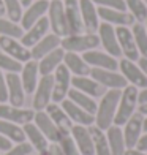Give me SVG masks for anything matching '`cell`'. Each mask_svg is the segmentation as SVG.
<instances>
[{
  "label": "cell",
  "mask_w": 147,
  "mask_h": 155,
  "mask_svg": "<svg viewBox=\"0 0 147 155\" xmlns=\"http://www.w3.org/2000/svg\"><path fill=\"white\" fill-rule=\"evenodd\" d=\"M96 35L100 38V45L104 48V52H108L109 55H113L116 59L120 57L122 51H120V46H119V41L116 37V27L114 25H111L108 22H100Z\"/></svg>",
  "instance_id": "cell-10"
},
{
  "label": "cell",
  "mask_w": 147,
  "mask_h": 155,
  "mask_svg": "<svg viewBox=\"0 0 147 155\" xmlns=\"http://www.w3.org/2000/svg\"><path fill=\"white\" fill-rule=\"evenodd\" d=\"M64 65L68 68V71L71 73V76H89L90 68L86 60L82 59V55L76 52H65L64 55Z\"/></svg>",
  "instance_id": "cell-30"
},
{
  "label": "cell",
  "mask_w": 147,
  "mask_h": 155,
  "mask_svg": "<svg viewBox=\"0 0 147 155\" xmlns=\"http://www.w3.org/2000/svg\"><path fill=\"white\" fill-rule=\"evenodd\" d=\"M73 141L76 143V147L81 155H95V149H93V141L90 136L89 127L84 125H73L70 130Z\"/></svg>",
  "instance_id": "cell-21"
},
{
  "label": "cell",
  "mask_w": 147,
  "mask_h": 155,
  "mask_svg": "<svg viewBox=\"0 0 147 155\" xmlns=\"http://www.w3.org/2000/svg\"><path fill=\"white\" fill-rule=\"evenodd\" d=\"M0 49H2V52H5L6 55H10V57H13L15 60H18L21 63H25V62L32 60L30 49L25 48L16 38L0 37Z\"/></svg>",
  "instance_id": "cell-12"
},
{
  "label": "cell",
  "mask_w": 147,
  "mask_h": 155,
  "mask_svg": "<svg viewBox=\"0 0 147 155\" xmlns=\"http://www.w3.org/2000/svg\"><path fill=\"white\" fill-rule=\"evenodd\" d=\"M46 155H64V152H62L60 146H59L57 143H52V144H49Z\"/></svg>",
  "instance_id": "cell-45"
},
{
  "label": "cell",
  "mask_w": 147,
  "mask_h": 155,
  "mask_svg": "<svg viewBox=\"0 0 147 155\" xmlns=\"http://www.w3.org/2000/svg\"><path fill=\"white\" fill-rule=\"evenodd\" d=\"M138 94H139V89H136L135 86H130V84L125 89H122L120 98H119L117 112H116V117H114V125H117V127L125 125L128 119L136 112Z\"/></svg>",
  "instance_id": "cell-2"
},
{
  "label": "cell",
  "mask_w": 147,
  "mask_h": 155,
  "mask_svg": "<svg viewBox=\"0 0 147 155\" xmlns=\"http://www.w3.org/2000/svg\"><path fill=\"white\" fill-rule=\"evenodd\" d=\"M116 37H117L123 57L128 60H133V62H138L141 55H139V51L135 43V37H133V32L130 27H125V25L116 27Z\"/></svg>",
  "instance_id": "cell-8"
},
{
  "label": "cell",
  "mask_w": 147,
  "mask_h": 155,
  "mask_svg": "<svg viewBox=\"0 0 147 155\" xmlns=\"http://www.w3.org/2000/svg\"><path fill=\"white\" fill-rule=\"evenodd\" d=\"M142 120H144V116L136 111L127 120V124L123 125L125 128L122 131H123V139L127 149H135L136 147L139 138L142 135Z\"/></svg>",
  "instance_id": "cell-14"
},
{
  "label": "cell",
  "mask_w": 147,
  "mask_h": 155,
  "mask_svg": "<svg viewBox=\"0 0 147 155\" xmlns=\"http://www.w3.org/2000/svg\"><path fill=\"white\" fill-rule=\"evenodd\" d=\"M79 11H81L84 30H87V33H95L101 22L100 16H98L96 5L92 0H79Z\"/></svg>",
  "instance_id": "cell-18"
},
{
  "label": "cell",
  "mask_w": 147,
  "mask_h": 155,
  "mask_svg": "<svg viewBox=\"0 0 147 155\" xmlns=\"http://www.w3.org/2000/svg\"><path fill=\"white\" fill-rule=\"evenodd\" d=\"M119 70H120V74L127 79V82L130 86H135L136 89H145L147 87V76L142 73V70L139 68V65L136 62L123 57L119 62Z\"/></svg>",
  "instance_id": "cell-9"
},
{
  "label": "cell",
  "mask_w": 147,
  "mask_h": 155,
  "mask_svg": "<svg viewBox=\"0 0 147 155\" xmlns=\"http://www.w3.org/2000/svg\"><path fill=\"white\" fill-rule=\"evenodd\" d=\"M106 139L111 149V155H123L127 147H125V139H123V131L120 127L111 125L106 130Z\"/></svg>",
  "instance_id": "cell-31"
},
{
  "label": "cell",
  "mask_w": 147,
  "mask_h": 155,
  "mask_svg": "<svg viewBox=\"0 0 147 155\" xmlns=\"http://www.w3.org/2000/svg\"><path fill=\"white\" fill-rule=\"evenodd\" d=\"M64 8H65V18H67L70 35L82 33L84 25H82L81 11H79V0H64Z\"/></svg>",
  "instance_id": "cell-23"
},
{
  "label": "cell",
  "mask_w": 147,
  "mask_h": 155,
  "mask_svg": "<svg viewBox=\"0 0 147 155\" xmlns=\"http://www.w3.org/2000/svg\"><path fill=\"white\" fill-rule=\"evenodd\" d=\"M22 130L25 133V138L29 139V143L32 144V147L38 153H46L47 147H49V141L46 139V136L38 130V127L35 125L33 122H29L22 125Z\"/></svg>",
  "instance_id": "cell-28"
},
{
  "label": "cell",
  "mask_w": 147,
  "mask_h": 155,
  "mask_svg": "<svg viewBox=\"0 0 147 155\" xmlns=\"http://www.w3.org/2000/svg\"><path fill=\"white\" fill-rule=\"evenodd\" d=\"M64 55H65V51L62 48H57L54 49L52 52H49L47 55H44L43 59L38 60V71H40V76H46V74H52L57 67H60L64 63Z\"/></svg>",
  "instance_id": "cell-27"
},
{
  "label": "cell",
  "mask_w": 147,
  "mask_h": 155,
  "mask_svg": "<svg viewBox=\"0 0 147 155\" xmlns=\"http://www.w3.org/2000/svg\"><path fill=\"white\" fill-rule=\"evenodd\" d=\"M22 65H24V63L15 60L13 57H10V55H6L5 52L0 51V71L18 73V74H19L21 70H22Z\"/></svg>",
  "instance_id": "cell-39"
},
{
  "label": "cell",
  "mask_w": 147,
  "mask_h": 155,
  "mask_svg": "<svg viewBox=\"0 0 147 155\" xmlns=\"http://www.w3.org/2000/svg\"><path fill=\"white\" fill-rule=\"evenodd\" d=\"M0 135L16 144L25 141V133L22 130V127L13 124V122H8V120H3V119H0Z\"/></svg>",
  "instance_id": "cell-33"
},
{
  "label": "cell",
  "mask_w": 147,
  "mask_h": 155,
  "mask_svg": "<svg viewBox=\"0 0 147 155\" xmlns=\"http://www.w3.org/2000/svg\"><path fill=\"white\" fill-rule=\"evenodd\" d=\"M144 22H145V25H144V27H145V30H147V19L144 21Z\"/></svg>",
  "instance_id": "cell-54"
},
{
  "label": "cell",
  "mask_w": 147,
  "mask_h": 155,
  "mask_svg": "<svg viewBox=\"0 0 147 155\" xmlns=\"http://www.w3.org/2000/svg\"><path fill=\"white\" fill-rule=\"evenodd\" d=\"M128 13L135 18L136 22H144L147 19V3L145 0H125Z\"/></svg>",
  "instance_id": "cell-37"
},
{
  "label": "cell",
  "mask_w": 147,
  "mask_h": 155,
  "mask_svg": "<svg viewBox=\"0 0 147 155\" xmlns=\"http://www.w3.org/2000/svg\"><path fill=\"white\" fill-rule=\"evenodd\" d=\"M92 79H95L98 84H101L104 89H117L122 90L128 86L127 79L117 71H113V70H103V68H92L89 74Z\"/></svg>",
  "instance_id": "cell-7"
},
{
  "label": "cell",
  "mask_w": 147,
  "mask_h": 155,
  "mask_svg": "<svg viewBox=\"0 0 147 155\" xmlns=\"http://www.w3.org/2000/svg\"><path fill=\"white\" fill-rule=\"evenodd\" d=\"M38 155H46V153H38Z\"/></svg>",
  "instance_id": "cell-55"
},
{
  "label": "cell",
  "mask_w": 147,
  "mask_h": 155,
  "mask_svg": "<svg viewBox=\"0 0 147 155\" xmlns=\"http://www.w3.org/2000/svg\"><path fill=\"white\" fill-rule=\"evenodd\" d=\"M96 6L101 8H113V10H120V11H127L125 6V0H92Z\"/></svg>",
  "instance_id": "cell-41"
},
{
  "label": "cell",
  "mask_w": 147,
  "mask_h": 155,
  "mask_svg": "<svg viewBox=\"0 0 147 155\" xmlns=\"http://www.w3.org/2000/svg\"><path fill=\"white\" fill-rule=\"evenodd\" d=\"M33 147L30 143H18L16 146H13L10 150H6L5 155H32Z\"/></svg>",
  "instance_id": "cell-42"
},
{
  "label": "cell",
  "mask_w": 147,
  "mask_h": 155,
  "mask_svg": "<svg viewBox=\"0 0 147 155\" xmlns=\"http://www.w3.org/2000/svg\"><path fill=\"white\" fill-rule=\"evenodd\" d=\"M144 103H147V87L141 89L138 94V104H144Z\"/></svg>",
  "instance_id": "cell-47"
},
{
  "label": "cell",
  "mask_w": 147,
  "mask_h": 155,
  "mask_svg": "<svg viewBox=\"0 0 147 155\" xmlns=\"http://www.w3.org/2000/svg\"><path fill=\"white\" fill-rule=\"evenodd\" d=\"M49 30H51V27H49V21H47V18L44 16V18H41L38 22H35L30 29H27L25 32H24V35L21 37V43H22L25 48H32V46H35L38 43V41L44 37V35H47L49 33Z\"/></svg>",
  "instance_id": "cell-24"
},
{
  "label": "cell",
  "mask_w": 147,
  "mask_h": 155,
  "mask_svg": "<svg viewBox=\"0 0 147 155\" xmlns=\"http://www.w3.org/2000/svg\"><path fill=\"white\" fill-rule=\"evenodd\" d=\"M123 155H147L145 152H139L138 149H127Z\"/></svg>",
  "instance_id": "cell-49"
},
{
  "label": "cell",
  "mask_w": 147,
  "mask_h": 155,
  "mask_svg": "<svg viewBox=\"0 0 147 155\" xmlns=\"http://www.w3.org/2000/svg\"><path fill=\"white\" fill-rule=\"evenodd\" d=\"M71 87L89 95V97H92V98H101L106 94V89L101 84H98L95 79H92L90 76H73L71 78Z\"/></svg>",
  "instance_id": "cell-22"
},
{
  "label": "cell",
  "mask_w": 147,
  "mask_h": 155,
  "mask_svg": "<svg viewBox=\"0 0 147 155\" xmlns=\"http://www.w3.org/2000/svg\"><path fill=\"white\" fill-rule=\"evenodd\" d=\"M57 144L60 146L64 155H81L79 150H78V147H76V143L73 141V138H71L70 133H62V136H60Z\"/></svg>",
  "instance_id": "cell-40"
},
{
  "label": "cell",
  "mask_w": 147,
  "mask_h": 155,
  "mask_svg": "<svg viewBox=\"0 0 147 155\" xmlns=\"http://www.w3.org/2000/svg\"><path fill=\"white\" fill-rule=\"evenodd\" d=\"M33 124L38 127V130L46 136V139L49 143H59V139L62 136V131L57 128V125L51 120V117L47 116L46 111H35Z\"/></svg>",
  "instance_id": "cell-20"
},
{
  "label": "cell",
  "mask_w": 147,
  "mask_h": 155,
  "mask_svg": "<svg viewBox=\"0 0 147 155\" xmlns=\"http://www.w3.org/2000/svg\"><path fill=\"white\" fill-rule=\"evenodd\" d=\"M135 149H138L139 152H147V131L144 133V135H141V138H139Z\"/></svg>",
  "instance_id": "cell-44"
},
{
  "label": "cell",
  "mask_w": 147,
  "mask_h": 155,
  "mask_svg": "<svg viewBox=\"0 0 147 155\" xmlns=\"http://www.w3.org/2000/svg\"><path fill=\"white\" fill-rule=\"evenodd\" d=\"M46 112H47V116L51 117V120L57 125V128L62 131V133H70V130H71V127L74 125L71 120L68 119V116L65 114V111L62 109V106L59 103H49L47 106H46V109H44Z\"/></svg>",
  "instance_id": "cell-29"
},
{
  "label": "cell",
  "mask_w": 147,
  "mask_h": 155,
  "mask_svg": "<svg viewBox=\"0 0 147 155\" xmlns=\"http://www.w3.org/2000/svg\"><path fill=\"white\" fill-rule=\"evenodd\" d=\"M6 87H8V103L11 106L22 108L25 104V90L22 87L21 78L18 73H6Z\"/></svg>",
  "instance_id": "cell-16"
},
{
  "label": "cell",
  "mask_w": 147,
  "mask_h": 155,
  "mask_svg": "<svg viewBox=\"0 0 147 155\" xmlns=\"http://www.w3.org/2000/svg\"><path fill=\"white\" fill-rule=\"evenodd\" d=\"M131 32H133V37H135V43L139 51V55L147 57V30H145L144 24L135 22L131 25Z\"/></svg>",
  "instance_id": "cell-35"
},
{
  "label": "cell",
  "mask_w": 147,
  "mask_h": 155,
  "mask_svg": "<svg viewBox=\"0 0 147 155\" xmlns=\"http://www.w3.org/2000/svg\"><path fill=\"white\" fill-rule=\"evenodd\" d=\"M3 6H5V15L13 22H19L24 13V6L21 5L19 0H3Z\"/></svg>",
  "instance_id": "cell-38"
},
{
  "label": "cell",
  "mask_w": 147,
  "mask_h": 155,
  "mask_svg": "<svg viewBox=\"0 0 147 155\" xmlns=\"http://www.w3.org/2000/svg\"><path fill=\"white\" fill-rule=\"evenodd\" d=\"M82 59L86 60V63L90 68H103V70H116L119 68V62L116 57L109 55L104 51H98V49H92L82 54Z\"/></svg>",
  "instance_id": "cell-15"
},
{
  "label": "cell",
  "mask_w": 147,
  "mask_h": 155,
  "mask_svg": "<svg viewBox=\"0 0 147 155\" xmlns=\"http://www.w3.org/2000/svg\"><path fill=\"white\" fill-rule=\"evenodd\" d=\"M35 111L25 109V108H16L6 103H0V119L13 122L16 125H25L29 122H33Z\"/></svg>",
  "instance_id": "cell-13"
},
{
  "label": "cell",
  "mask_w": 147,
  "mask_h": 155,
  "mask_svg": "<svg viewBox=\"0 0 147 155\" xmlns=\"http://www.w3.org/2000/svg\"><path fill=\"white\" fill-rule=\"evenodd\" d=\"M142 131L144 133L147 131V117H144V120H142Z\"/></svg>",
  "instance_id": "cell-53"
},
{
  "label": "cell",
  "mask_w": 147,
  "mask_h": 155,
  "mask_svg": "<svg viewBox=\"0 0 147 155\" xmlns=\"http://www.w3.org/2000/svg\"><path fill=\"white\" fill-rule=\"evenodd\" d=\"M49 2H51V0H49Z\"/></svg>",
  "instance_id": "cell-57"
},
{
  "label": "cell",
  "mask_w": 147,
  "mask_h": 155,
  "mask_svg": "<svg viewBox=\"0 0 147 155\" xmlns=\"http://www.w3.org/2000/svg\"><path fill=\"white\" fill-rule=\"evenodd\" d=\"M145 3H147V0H145Z\"/></svg>",
  "instance_id": "cell-56"
},
{
  "label": "cell",
  "mask_w": 147,
  "mask_h": 155,
  "mask_svg": "<svg viewBox=\"0 0 147 155\" xmlns=\"http://www.w3.org/2000/svg\"><path fill=\"white\" fill-rule=\"evenodd\" d=\"M96 10H98V16H100L101 22H108L114 27H119V25L131 27L136 22L135 18H133L128 11H120V10H113V8H101V6H96Z\"/></svg>",
  "instance_id": "cell-19"
},
{
  "label": "cell",
  "mask_w": 147,
  "mask_h": 155,
  "mask_svg": "<svg viewBox=\"0 0 147 155\" xmlns=\"http://www.w3.org/2000/svg\"><path fill=\"white\" fill-rule=\"evenodd\" d=\"M8 101V87H6V79L3 71H0V103Z\"/></svg>",
  "instance_id": "cell-43"
},
{
  "label": "cell",
  "mask_w": 147,
  "mask_h": 155,
  "mask_svg": "<svg viewBox=\"0 0 147 155\" xmlns=\"http://www.w3.org/2000/svg\"><path fill=\"white\" fill-rule=\"evenodd\" d=\"M11 147H13V143H11V141L0 135V150H2V152H6V150H10Z\"/></svg>",
  "instance_id": "cell-46"
},
{
  "label": "cell",
  "mask_w": 147,
  "mask_h": 155,
  "mask_svg": "<svg viewBox=\"0 0 147 155\" xmlns=\"http://www.w3.org/2000/svg\"><path fill=\"white\" fill-rule=\"evenodd\" d=\"M89 131H90V136H92V141H93L95 155H111V149H109V144H108L104 131L100 130L95 125L89 127Z\"/></svg>",
  "instance_id": "cell-34"
},
{
  "label": "cell",
  "mask_w": 147,
  "mask_h": 155,
  "mask_svg": "<svg viewBox=\"0 0 147 155\" xmlns=\"http://www.w3.org/2000/svg\"><path fill=\"white\" fill-rule=\"evenodd\" d=\"M100 46V38L96 33H78V35H67L60 41V48L65 52L84 54Z\"/></svg>",
  "instance_id": "cell-3"
},
{
  "label": "cell",
  "mask_w": 147,
  "mask_h": 155,
  "mask_svg": "<svg viewBox=\"0 0 147 155\" xmlns=\"http://www.w3.org/2000/svg\"><path fill=\"white\" fill-rule=\"evenodd\" d=\"M38 76H40V71H38V62L37 60H29L22 65L19 78H21L22 87L25 90V95L35 92V89L38 86V81H40Z\"/></svg>",
  "instance_id": "cell-26"
},
{
  "label": "cell",
  "mask_w": 147,
  "mask_h": 155,
  "mask_svg": "<svg viewBox=\"0 0 147 155\" xmlns=\"http://www.w3.org/2000/svg\"><path fill=\"white\" fill-rule=\"evenodd\" d=\"M138 65H139V68L142 70V73L147 76V57H139Z\"/></svg>",
  "instance_id": "cell-48"
},
{
  "label": "cell",
  "mask_w": 147,
  "mask_h": 155,
  "mask_svg": "<svg viewBox=\"0 0 147 155\" xmlns=\"http://www.w3.org/2000/svg\"><path fill=\"white\" fill-rule=\"evenodd\" d=\"M54 76V89H52V103H62L67 98L70 89H71V73L68 68L62 63L60 67L52 73Z\"/></svg>",
  "instance_id": "cell-6"
},
{
  "label": "cell",
  "mask_w": 147,
  "mask_h": 155,
  "mask_svg": "<svg viewBox=\"0 0 147 155\" xmlns=\"http://www.w3.org/2000/svg\"><path fill=\"white\" fill-rule=\"evenodd\" d=\"M60 41L62 38L57 37L55 33H47L44 35L43 38H41L40 41L35 46L30 48V54H32V60H40V59H43L44 55H47L49 52H52L54 49H57L60 48Z\"/></svg>",
  "instance_id": "cell-25"
},
{
  "label": "cell",
  "mask_w": 147,
  "mask_h": 155,
  "mask_svg": "<svg viewBox=\"0 0 147 155\" xmlns=\"http://www.w3.org/2000/svg\"><path fill=\"white\" fill-rule=\"evenodd\" d=\"M47 21H49V27L51 32L55 33L57 37L64 38L68 32V24H67V18H65V8H64V0H51L49 2V8H47Z\"/></svg>",
  "instance_id": "cell-4"
},
{
  "label": "cell",
  "mask_w": 147,
  "mask_h": 155,
  "mask_svg": "<svg viewBox=\"0 0 147 155\" xmlns=\"http://www.w3.org/2000/svg\"><path fill=\"white\" fill-rule=\"evenodd\" d=\"M19 2H21V5H22L24 8H27V6H29V5L33 2V0H19Z\"/></svg>",
  "instance_id": "cell-52"
},
{
  "label": "cell",
  "mask_w": 147,
  "mask_h": 155,
  "mask_svg": "<svg viewBox=\"0 0 147 155\" xmlns=\"http://www.w3.org/2000/svg\"><path fill=\"white\" fill-rule=\"evenodd\" d=\"M52 89H54V76L52 74L41 76L38 86L33 92V100H32L33 111L46 109V106L52 101Z\"/></svg>",
  "instance_id": "cell-5"
},
{
  "label": "cell",
  "mask_w": 147,
  "mask_h": 155,
  "mask_svg": "<svg viewBox=\"0 0 147 155\" xmlns=\"http://www.w3.org/2000/svg\"><path fill=\"white\" fill-rule=\"evenodd\" d=\"M138 112H139V114H142L144 117H147V103H144V104H139V109H138Z\"/></svg>",
  "instance_id": "cell-50"
},
{
  "label": "cell",
  "mask_w": 147,
  "mask_h": 155,
  "mask_svg": "<svg viewBox=\"0 0 147 155\" xmlns=\"http://www.w3.org/2000/svg\"><path fill=\"white\" fill-rule=\"evenodd\" d=\"M5 16V6H3V0H0V18Z\"/></svg>",
  "instance_id": "cell-51"
},
{
  "label": "cell",
  "mask_w": 147,
  "mask_h": 155,
  "mask_svg": "<svg viewBox=\"0 0 147 155\" xmlns=\"http://www.w3.org/2000/svg\"><path fill=\"white\" fill-rule=\"evenodd\" d=\"M47 8H49V0H33L27 8H24L22 18L19 21L24 32L27 29H30L35 22H38L41 18H44L47 13Z\"/></svg>",
  "instance_id": "cell-11"
},
{
  "label": "cell",
  "mask_w": 147,
  "mask_h": 155,
  "mask_svg": "<svg viewBox=\"0 0 147 155\" xmlns=\"http://www.w3.org/2000/svg\"><path fill=\"white\" fill-rule=\"evenodd\" d=\"M120 92L122 90L109 89V90H106V94L100 98V103H98L96 112H95V127H98V128L103 130V131L108 130L111 125H114V117H116V112H117Z\"/></svg>",
  "instance_id": "cell-1"
},
{
  "label": "cell",
  "mask_w": 147,
  "mask_h": 155,
  "mask_svg": "<svg viewBox=\"0 0 147 155\" xmlns=\"http://www.w3.org/2000/svg\"><path fill=\"white\" fill-rule=\"evenodd\" d=\"M24 35V29L19 22H13L8 18H0V37H10L21 40Z\"/></svg>",
  "instance_id": "cell-36"
},
{
  "label": "cell",
  "mask_w": 147,
  "mask_h": 155,
  "mask_svg": "<svg viewBox=\"0 0 147 155\" xmlns=\"http://www.w3.org/2000/svg\"><path fill=\"white\" fill-rule=\"evenodd\" d=\"M68 100H71L74 104H78L79 108H82L84 111H87L89 114H93L95 116V112H96V106H98V103L95 101V98L92 97H89L86 94H82L79 92V90H76V89H70V92L67 95Z\"/></svg>",
  "instance_id": "cell-32"
},
{
  "label": "cell",
  "mask_w": 147,
  "mask_h": 155,
  "mask_svg": "<svg viewBox=\"0 0 147 155\" xmlns=\"http://www.w3.org/2000/svg\"><path fill=\"white\" fill-rule=\"evenodd\" d=\"M62 109L65 111V114L68 116V119L71 120L74 125H84V127H92L95 124V116L89 114L87 111H84L82 108H79L78 104H74L71 100L65 98L60 103Z\"/></svg>",
  "instance_id": "cell-17"
}]
</instances>
